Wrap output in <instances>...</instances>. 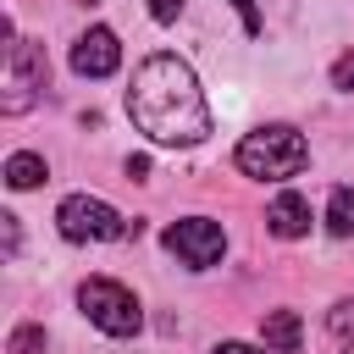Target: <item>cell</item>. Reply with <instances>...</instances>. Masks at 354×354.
Returning <instances> with one entry per match:
<instances>
[{
	"label": "cell",
	"instance_id": "obj_1",
	"mask_svg": "<svg viewBox=\"0 0 354 354\" xmlns=\"http://www.w3.org/2000/svg\"><path fill=\"white\" fill-rule=\"evenodd\" d=\"M127 116L149 144H166V149L205 144V133H210V105L199 94L194 66L183 55H166V50L138 61L133 88H127Z\"/></svg>",
	"mask_w": 354,
	"mask_h": 354
},
{
	"label": "cell",
	"instance_id": "obj_18",
	"mask_svg": "<svg viewBox=\"0 0 354 354\" xmlns=\"http://www.w3.org/2000/svg\"><path fill=\"white\" fill-rule=\"evenodd\" d=\"M0 232H6V254H17V216H0Z\"/></svg>",
	"mask_w": 354,
	"mask_h": 354
},
{
	"label": "cell",
	"instance_id": "obj_11",
	"mask_svg": "<svg viewBox=\"0 0 354 354\" xmlns=\"http://www.w3.org/2000/svg\"><path fill=\"white\" fill-rule=\"evenodd\" d=\"M326 232L332 238H354V188H332V199H326Z\"/></svg>",
	"mask_w": 354,
	"mask_h": 354
},
{
	"label": "cell",
	"instance_id": "obj_17",
	"mask_svg": "<svg viewBox=\"0 0 354 354\" xmlns=\"http://www.w3.org/2000/svg\"><path fill=\"white\" fill-rule=\"evenodd\" d=\"M232 6L243 11V28H249V33H260V11H254V0H232Z\"/></svg>",
	"mask_w": 354,
	"mask_h": 354
},
{
	"label": "cell",
	"instance_id": "obj_9",
	"mask_svg": "<svg viewBox=\"0 0 354 354\" xmlns=\"http://www.w3.org/2000/svg\"><path fill=\"white\" fill-rule=\"evenodd\" d=\"M260 337H266V348H271V354H299L304 326H299V315H293V310H271V315L260 321Z\"/></svg>",
	"mask_w": 354,
	"mask_h": 354
},
{
	"label": "cell",
	"instance_id": "obj_12",
	"mask_svg": "<svg viewBox=\"0 0 354 354\" xmlns=\"http://www.w3.org/2000/svg\"><path fill=\"white\" fill-rule=\"evenodd\" d=\"M6 354H44V326H17Z\"/></svg>",
	"mask_w": 354,
	"mask_h": 354
},
{
	"label": "cell",
	"instance_id": "obj_3",
	"mask_svg": "<svg viewBox=\"0 0 354 354\" xmlns=\"http://www.w3.org/2000/svg\"><path fill=\"white\" fill-rule=\"evenodd\" d=\"M55 227L66 243H116V238H138V221H127L116 205L94 199V194H66L55 210Z\"/></svg>",
	"mask_w": 354,
	"mask_h": 354
},
{
	"label": "cell",
	"instance_id": "obj_5",
	"mask_svg": "<svg viewBox=\"0 0 354 354\" xmlns=\"http://www.w3.org/2000/svg\"><path fill=\"white\" fill-rule=\"evenodd\" d=\"M160 238H166V249H171L188 271H205V266H216V260L227 254V232H221V221H210V216H183V221H171Z\"/></svg>",
	"mask_w": 354,
	"mask_h": 354
},
{
	"label": "cell",
	"instance_id": "obj_14",
	"mask_svg": "<svg viewBox=\"0 0 354 354\" xmlns=\"http://www.w3.org/2000/svg\"><path fill=\"white\" fill-rule=\"evenodd\" d=\"M332 88H354V50H343L332 61Z\"/></svg>",
	"mask_w": 354,
	"mask_h": 354
},
{
	"label": "cell",
	"instance_id": "obj_6",
	"mask_svg": "<svg viewBox=\"0 0 354 354\" xmlns=\"http://www.w3.org/2000/svg\"><path fill=\"white\" fill-rule=\"evenodd\" d=\"M44 77H50V66H44V50L33 44V39H11L6 44V116H17V111H28L33 105V94L44 88Z\"/></svg>",
	"mask_w": 354,
	"mask_h": 354
},
{
	"label": "cell",
	"instance_id": "obj_10",
	"mask_svg": "<svg viewBox=\"0 0 354 354\" xmlns=\"http://www.w3.org/2000/svg\"><path fill=\"white\" fill-rule=\"evenodd\" d=\"M50 171H44V155H33V149H17L11 160H6V183L11 188H39Z\"/></svg>",
	"mask_w": 354,
	"mask_h": 354
},
{
	"label": "cell",
	"instance_id": "obj_2",
	"mask_svg": "<svg viewBox=\"0 0 354 354\" xmlns=\"http://www.w3.org/2000/svg\"><path fill=\"white\" fill-rule=\"evenodd\" d=\"M232 160H238V171L254 177V183H282V177H299V171L310 166V144H304L299 127L266 122V127H254V133L238 138Z\"/></svg>",
	"mask_w": 354,
	"mask_h": 354
},
{
	"label": "cell",
	"instance_id": "obj_7",
	"mask_svg": "<svg viewBox=\"0 0 354 354\" xmlns=\"http://www.w3.org/2000/svg\"><path fill=\"white\" fill-rule=\"evenodd\" d=\"M122 66V44L111 28H88L77 44H72V72L77 77H111Z\"/></svg>",
	"mask_w": 354,
	"mask_h": 354
},
{
	"label": "cell",
	"instance_id": "obj_16",
	"mask_svg": "<svg viewBox=\"0 0 354 354\" xmlns=\"http://www.w3.org/2000/svg\"><path fill=\"white\" fill-rule=\"evenodd\" d=\"M127 177L144 183V177H149V155H127Z\"/></svg>",
	"mask_w": 354,
	"mask_h": 354
},
{
	"label": "cell",
	"instance_id": "obj_20",
	"mask_svg": "<svg viewBox=\"0 0 354 354\" xmlns=\"http://www.w3.org/2000/svg\"><path fill=\"white\" fill-rule=\"evenodd\" d=\"M343 354H354V343H348V348H343Z\"/></svg>",
	"mask_w": 354,
	"mask_h": 354
},
{
	"label": "cell",
	"instance_id": "obj_19",
	"mask_svg": "<svg viewBox=\"0 0 354 354\" xmlns=\"http://www.w3.org/2000/svg\"><path fill=\"white\" fill-rule=\"evenodd\" d=\"M210 354H266V348H254V343H216Z\"/></svg>",
	"mask_w": 354,
	"mask_h": 354
},
{
	"label": "cell",
	"instance_id": "obj_4",
	"mask_svg": "<svg viewBox=\"0 0 354 354\" xmlns=\"http://www.w3.org/2000/svg\"><path fill=\"white\" fill-rule=\"evenodd\" d=\"M77 310H83L105 337H133V332L144 326V310H138L133 288H122V282H111V277H88V282L77 288Z\"/></svg>",
	"mask_w": 354,
	"mask_h": 354
},
{
	"label": "cell",
	"instance_id": "obj_13",
	"mask_svg": "<svg viewBox=\"0 0 354 354\" xmlns=\"http://www.w3.org/2000/svg\"><path fill=\"white\" fill-rule=\"evenodd\" d=\"M326 326L343 337V343H354V299H343V304H332V315H326Z\"/></svg>",
	"mask_w": 354,
	"mask_h": 354
},
{
	"label": "cell",
	"instance_id": "obj_8",
	"mask_svg": "<svg viewBox=\"0 0 354 354\" xmlns=\"http://www.w3.org/2000/svg\"><path fill=\"white\" fill-rule=\"evenodd\" d=\"M266 227H271L277 238H304V232H310V199H304V194H293V188H288V194H277V199H271V210H266Z\"/></svg>",
	"mask_w": 354,
	"mask_h": 354
},
{
	"label": "cell",
	"instance_id": "obj_15",
	"mask_svg": "<svg viewBox=\"0 0 354 354\" xmlns=\"http://www.w3.org/2000/svg\"><path fill=\"white\" fill-rule=\"evenodd\" d=\"M149 17L155 22H177L183 17V0H149Z\"/></svg>",
	"mask_w": 354,
	"mask_h": 354
}]
</instances>
